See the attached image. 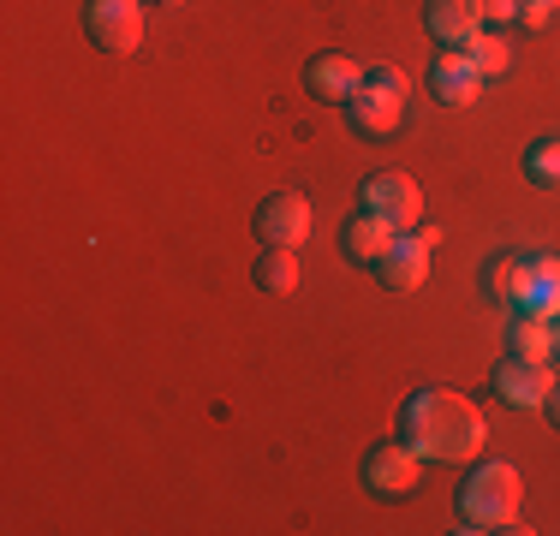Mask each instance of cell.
I'll return each instance as SVG.
<instances>
[{
    "label": "cell",
    "instance_id": "cell-1",
    "mask_svg": "<svg viewBox=\"0 0 560 536\" xmlns=\"http://www.w3.org/2000/svg\"><path fill=\"white\" fill-rule=\"evenodd\" d=\"M399 441H406V447H418L423 459L465 465V459H477V453H483L489 423H483V411H477L465 394L423 387V394H411L406 411H399Z\"/></svg>",
    "mask_w": 560,
    "mask_h": 536
},
{
    "label": "cell",
    "instance_id": "cell-2",
    "mask_svg": "<svg viewBox=\"0 0 560 536\" xmlns=\"http://www.w3.org/2000/svg\"><path fill=\"white\" fill-rule=\"evenodd\" d=\"M518 501H525V477L518 465H477L459 482V531H525L518 525Z\"/></svg>",
    "mask_w": 560,
    "mask_h": 536
},
{
    "label": "cell",
    "instance_id": "cell-3",
    "mask_svg": "<svg viewBox=\"0 0 560 536\" xmlns=\"http://www.w3.org/2000/svg\"><path fill=\"white\" fill-rule=\"evenodd\" d=\"M423 482V453L406 447V441H382V447L364 453V489L382 494V501H406Z\"/></svg>",
    "mask_w": 560,
    "mask_h": 536
},
{
    "label": "cell",
    "instance_id": "cell-4",
    "mask_svg": "<svg viewBox=\"0 0 560 536\" xmlns=\"http://www.w3.org/2000/svg\"><path fill=\"white\" fill-rule=\"evenodd\" d=\"M84 31L102 54H131L143 43V0H90Z\"/></svg>",
    "mask_w": 560,
    "mask_h": 536
},
{
    "label": "cell",
    "instance_id": "cell-5",
    "mask_svg": "<svg viewBox=\"0 0 560 536\" xmlns=\"http://www.w3.org/2000/svg\"><path fill=\"white\" fill-rule=\"evenodd\" d=\"M364 209L382 214V221H394L399 233H411V226L423 221V191L411 173H370L364 179Z\"/></svg>",
    "mask_w": 560,
    "mask_h": 536
},
{
    "label": "cell",
    "instance_id": "cell-6",
    "mask_svg": "<svg viewBox=\"0 0 560 536\" xmlns=\"http://www.w3.org/2000/svg\"><path fill=\"white\" fill-rule=\"evenodd\" d=\"M257 238H262V245H292V250H299L304 238H311V197L275 191L269 203L257 209Z\"/></svg>",
    "mask_w": 560,
    "mask_h": 536
},
{
    "label": "cell",
    "instance_id": "cell-7",
    "mask_svg": "<svg viewBox=\"0 0 560 536\" xmlns=\"http://www.w3.org/2000/svg\"><path fill=\"white\" fill-rule=\"evenodd\" d=\"M495 394L506 399V406H518V411H537V406H549L555 375H549L542 358H506V364L495 370Z\"/></svg>",
    "mask_w": 560,
    "mask_h": 536
},
{
    "label": "cell",
    "instance_id": "cell-8",
    "mask_svg": "<svg viewBox=\"0 0 560 536\" xmlns=\"http://www.w3.org/2000/svg\"><path fill=\"white\" fill-rule=\"evenodd\" d=\"M304 84H311V96L346 107V102L358 96V90H364V66L346 60V54H316V60L304 66Z\"/></svg>",
    "mask_w": 560,
    "mask_h": 536
},
{
    "label": "cell",
    "instance_id": "cell-9",
    "mask_svg": "<svg viewBox=\"0 0 560 536\" xmlns=\"http://www.w3.org/2000/svg\"><path fill=\"white\" fill-rule=\"evenodd\" d=\"M399 245V226L394 221H382V214H352V221H346V233H340V250H346V257H352V263H376L382 268V257H388V250Z\"/></svg>",
    "mask_w": 560,
    "mask_h": 536
},
{
    "label": "cell",
    "instance_id": "cell-10",
    "mask_svg": "<svg viewBox=\"0 0 560 536\" xmlns=\"http://www.w3.org/2000/svg\"><path fill=\"white\" fill-rule=\"evenodd\" d=\"M430 90L447 107H471L477 90H483V72L465 60V48H447V54H435V66H430Z\"/></svg>",
    "mask_w": 560,
    "mask_h": 536
},
{
    "label": "cell",
    "instance_id": "cell-11",
    "mask_svg": "<svg viewBox=\"0 0 560 536\" xmlns=\"http://www.w3.org/2000/svg\"><path fill=\"white\" fill-rule=\"evenodd\" d=\"M423 24H430L435 43L465 48L477 31H483V7H477V0H430V7H423Z\"/></svg>",
    "mask_w": 560,
    "mask_h": 536
},
{
    "label": "cell",
    "instance_id": "cell-12",
    "mask_svg": "<svg viewBox=\"0 0 560 536\" xmlns=\"http://www.w3.org/2000/svg\"><path fill=\"white\" fill-rule=\"evenodd\" d=\"M430 280V245H423L418 233H399V245L382 257V287L388 292H411V287H423Z\"/></svg>",
    "mask_w": 560,
    "mask_h": 536
},
{
    "label": "cell",
    "instance_id": "cell-13",
    "mask_svg": "<svg viewBox=\"0 0 560 536\" xmlns=\"http://www.w3.org/2000/svg\"><path fill=\"white\" fill-rule=\"evenodd\" d=\"M399 96H388V90H358L352 102H346V119H352V131H364V138H388V131H399Z\"/></svg>",
    "mask_w": 560,
    "mask_h": 536
},
{
    "label": "cell",
    "instance_id": "cell-14",
    "mask_svg": "<svg viewBox=\"0 0 560 536\" xmlns=\"http://www.w3.org/2000/svg\"><path fill=\"white\" fill-rule=\"evenodd\" d=\"M506 346H513V358H542V364H549V352H555V322L518 311L513 328H506Z\"/></svg>",
    "mask_w": 560,
    "mask_h": 536
},
{
    "label": "cell",
    "instance_id": "cell-15",
    "mask_svg": "<svg viewBox=\"0 0 560 536\" xmlns=\"http://www.w3.org/2000/svg\"><path fill=\"white\" fill-rule=\"evenodd\" d=\"M257 287L262 292H292V287H299V250H292V245H262Z\"/></svg>",
    "mask_w": 560,
    "mask_h": 536
},
{
    "label": "cell",
    "instance_id": "cell-16",
    "mask_svg": "<svg viewBox=\"0 0 560 536\" xmlns=\"http://www.w3.org/2000/svg\"><path fill=\"white\" fill-rule=\"evenodd\" d=\"M483 287H489V299L518 304V292H525V257H513V250L489 257V268H483Z\"/></svg>",
    "mask_w": 560,
    "mask_h": 536
},
{
    "label": "cell",
    "instance_id": "cell-17",
    "mask_svg": "<svg viewBox=\"0 0 560 536\" xmlns=\"http://www.w3.org/2000/svg\"><path fill=\"white\" fill-rule=\"evenodd\" d=\"M465 60H471V66H477V72H483V78H501L506 66H513V54H506V43H501V36L477 31L471 43H465Z\"/></svg>",
    "mask_w": 560,
    "mask_h": 536
},
{
    "label": "cell",
    "instance_id": "cell-18",
    "mask_svg": "<svg viewBox=\"0 0 560 536\" xmlns=\"http://www.w3.org/2000/svg\"><path fill=\"white\" fill-rule=\"evenodd\" d=\"M525 179L537 185H560V138H537L525 150Z\"/></svg>",
    "mask_w": 560,
    "mask_h": 536
},
{
    "label": "cell",
    "instance_id": "cell-19",
    "mask_svg": "<svg viewBox=\"0 0 560 536\" xmlns=\"http://www.w3.org/2000/svg\"><path fill=\"white\" fill-rule=\"evenodd\" d=\"M364 84H370V90H388V96H399V102L411 96V78L399 72V66H370V72H364Z\"/></svg>",
    "mask_w": 560,
    "mask_h": 536
},
{
    "label": "cell",
    "instance_id": "cell-20",
    "mask_svg": "<svg viewBox=\"0 0 560 536\" xmlns=\"http://www.w3.org/2000/svg\"><path fill=\"white\" fill-rule=\"evenodd\" d=\"M477 7H483V24H513L525 0H477Z\"/></svg>",
    "mask_w": 560,
    "mask_h": 536
},
{
    "label": "cell",
    "instance_id": "cell-21",
    "mask_svg": "<svg viewBox=\"0 0 560 536\" xmlns=\"http://www.w3.org/2000/svg\"><path fill=\"white\" fill-rule=\"evenodd\" d=\"M549 0H525V7H518V24H530V31H537V24H549Z\"/></svg>",
    "mask_w": 560,
    "mask_h": 536
},
{
    "label": "cell",
    "instance_id": "cell-22",
    "mask_svg": "<svg viewBox=\"0 0 560 536\" xmlns=\"http://www.w3.org/2000/svg\"><path fill=\"white\" fill-rule=\"evenodd\" d=\"M411 233H418V238H423V245H430V250H435V245H442V238H447L442 226H430V221H418V226H411Z\"/></svg>",
    "mask_w": 560,
    "mask_h": 536
},
{
    "label": "cell",
    "instance_id": "cell-23",
    "mask_svg": "<svg viewBox=\"0 0 560 536\" xmlns=\"http://www.w3.org/2000/svg\"><path fill=\"white\" fill-rule=\"evenodd\" d=\"M549 418H555V429H560V382H555V394H549Z\"/></svg>",
    "mask_w": 560,
    "mask_h": 536
},
{
    "label": "cell",
    "instance_id": "cell-24",
    "mask_svg": "<svg viewBox=\"0 0 560 536\" xmlns=\"http://www.w3.org/2000/svg\"><path fill=\"white\" fill-rule=\"evenodd\" d=\"M555 352H560V316H555Z\"/></svg>",
    "mask_w": 560,
    "mask_h": 536
},
{
    "label": "cell",
    "instance_id": "cell-25",
    "mask_svg": "<svg viewBox=\"0 0 560 536\" xmlns=\"http://www.w3.org/2000/svg\"><path fill=\"white\" fill-rule=\"evenodd\" d=\"M167 7H179V0H167Z\"/></svg>",
    "mask_w": 560,
    "mask_h": 536
},
{
    "label": "cell",
    "instance_id": "cell-26",
    "mask_svg": "<svg viewBox=\"0 0 560 536\" xmlns=\"http://www.w3.org/2000/svg\"><path fill=\"white\" fill-rule=\"evenodd\" d=\"M549 7H560V0H549Z\"/></svg>",
    "mask_w": 560,
    "mask_h": 536
}]
</instances>
